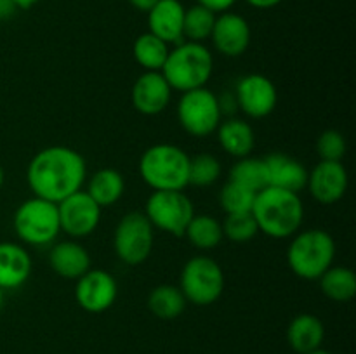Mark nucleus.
I'll return each instance as SVG.
<instances>
[{
    "label": "nucleus",
    "instance_id": "1",
    "mask_svg": "<svg viewBox=\"0 0 356 354\" xmlns=\"http://www.w3.org/2000/svg\"><path fill=\"white\" fill-rule=\"evenodd\" d=\"M87 177L83 156L68 146H49L30 160L26 180L33 196L59 203L82 189Z\"/></svg>",
    "mask_w": 356,
    "mask_h": 354
},
{
    "label": "nucleus",
    "instance_id": "2",
    "mask_svg": "<svg viewBox=\"0 0 356 354\" xmlns=\"http://www.w3.org/2000/svg\"><path fill=\"white\" fill-rule=\"evenodd\" d=\"M252 215L259 233L273 239L294 236L305 221V205L299 193L268 186L256 194Z\"/></svg>",
    "mask_w": 356,
    "mask_h": 354
},
{
    "label": "nucleus",
    "instance_id": "3",
    "mask_svg": "<svg viewBox=\"0 0 356 354\" xmlns=\"http://www.w3.org/2000/svg\"><path fill=\"white\" fill-rule=\"evenodd\" d=\"M139 176L153 191H183L190 184V156L167 142L149 146L139 160Z\"/></svg>",
    "mask_w": 356,
    "mask_h": 354
},
{
    "label": "nucleus",
    "instance_id": "4",
    "mask_svg": "<svg viewBox=\"0 0 356 354\" xmlns=\"http://www.w3.org/2000/svg\"><path fill=\"white\" fill-rule=\"evenodd\" d=\"M214 69L212 52L204 44L197 42H181L165 59L160 69L172 90L188 92L207 85Z\"/></svg>",
    "mask_w": 356,
    "mask_h": 354
},
{
    "label": "nucleus",
    "instance_id": "5",
    "mask_svg": "<svg viewBox=\"0 0 356 354\" xmlns=\"http://www.w3.org/2000/svg\"><path fill=\"white\" fill-rule=\"evenodd\" d=\"M336 257L334 238L323 229H306L296 233L287 250V262L292 273L301 280L315 281L332 267Z\"/></svg>",
    "mask_w": 356,
    "mask_h": 354
},
{
    "label": "nucleus",
    "instance_id": "6",
    "mask_svg": "<svg viewBox=\"0 0 356 354\" xmlns=\"http://www.w3.org/2000/svg\"><path fill=\"white\" fill-rule=\"evenodd\" d=\"M14 231L26 245H49L61 233L58 203L33 196L24 200L14 214Z\"/></svg>",
    "mask_w": 356,
    "mask_h": 354
},
{
    "label": "nucleus",
    "instance_id": "7",
    "mask_svg": "<svg viewBox=\"0 0 356 354\" xmlns=\"http://www.w3.org/2000/svg\"><path fill=\"white\" fill-rule=\"evenodd\" d=\"M179 288L186 302L195 305H211L225 292V273L214 259L197 255L184 264Z\"/></svg>",
    "mask_w": 356,
    "mask_h": 354
},
{
    "label": "nucleus",
    "instance_id": "8",
    "mask_svg": "<svg viewBox=\"0 0 356 354\" xmlns=\"http://www.w3.org/2000/svg\"><path fill=\"white\" fill-rule=\"evenodd\" d=\"M177 118L181 127L193 137L214 134L222 121L218 96L207 87L183 92L177 103Z\"/></svg>",
    "mask_w": 356,
    "mask_h": 354
},
{
    "label": "nucleus",
    "instance_id": "9",
    "mask_svg": "<svg viewBox=\"0 0 356 354\" xmlns=\"http://www.w3.org/2000/svg\"><path fill=\"white\" fill-rule=\"evenodd\" d=\"M153 226L145 212H129L115 228V253L127 266H139L148 260L153 250Z\"/></svg>",
    "mask_w": 356,
    "mask_h": 354
},
{
    "label": "nucleus",
    "instance_id": "10",
    "mask_svg": "<svg viewBox=\"0 0 356 354\" xmlns=\"http://www.w3.org/2000/svg\"><path fill=\"white\" fill-rule=\"evenodd\" d=\"M145 215L153 228L172 236H184L195 208L183 191H153L146 200Z\"/></svg>",
    "mask_w": 356,
    "mask_h": 354
},
{
    "label": "nucleus",
    "instance_id": "11",
    "mask_svg": "<svg viewBox=\"0 0 356 354\" xmlns=\"http://www.w3.org/2000/svg\"><path fill=\"white\" fill-rule=\"evenodd\" d=\"M103 208L87 194V191H76L58 203L59 226L70 238L80 239L92 235L101 221Z\"/></svg>",
    "mask_w": 356,
    "mask_h": 354
},
{
    "label": "nucleus",
    "instance_id": "12",
    "mask_svg": "<svg viewBox=\"0 0 356 354\" xmlns=\"http://www.w3.org/2000/svg\"><path fill=\"white\" fill-rule=\"evenodd\" d=\"M236 106L250 118H264L277 108V87L268 76L250 73L242 76L235 87Z\"/></svg>",
    "mask_w": 356,
    "mask_h": 354
},
{
    "label": "nucleus",
    "instance_id": "13",
    "mask_svg": "<svg viewBox=\"0 0 356 354\" xmlns=\"http://www.w3.org/2000/svg\"><path fill=\"white\" fill-rule=\"evenodd\" d=\"M117 295V280L108 271L89 269L76 280L75 301L87 312H104L115 304Z\"/></svg>",
    "mask_w": 356,
    "mask_h": 354
},
{
    "label": "nucleus",
    "instance_id": "14",
    "mask_svg": "<svg viewBox=\"0 0 356 354\" xmlns=\"http://www.w3.org/2000/svg\"><path fill=\"white\" fill-rule=\"evenodd\" d=\"M348 177L346 167L343 162H323L316 163L312 172H308V187L313 200L322 205H334L346 194Z\"/></svg>",
    "mask_w": 356,
    "mask_h": 354
},
{
    "label": "nucleus",
    "instance_id": "15",
    "mask_svg": "<svg viewBox=\"0 0 356 354\" xmlns=\"http://www.w3.org/2000/svg\"><path fill=\"white\" fill-rule=\"evenodd\" d=\"M209 40L221 56L238 58L250 45V26L240 14L221 12L216 17Z\"/></svg>",
    "mask_w": 356,
    "mask_h": 354
},
{
    "label": "nucleus",
    "instance_id": "16",
    "mask_svg": "<svg viewBox=\"0 0 356 354\" xmlns=\"http://www.w3.org/2000/svg\"><path fill=\"white\" fill-rule=\"evenodd\" d=\"M172 89L160 71H145L132 85L131 99L136 111L146 117H155L169 106Z\"/></svg>",
    "mask_w": 356,
    "mask_h": 354
},
{
    "label": "nucleus",
    "instance_id": "17",
    "mask_svg": "<svg viewBox=\"0 0 356 354\" xmlns=\"http://www.w3.org/2000/svg\"><path fill=\"white\" fill-rule=\"evenodd\" d=\"M184 10L179 0H159L148 10V31L165 44H181Z\"/></svg>",
    "mask_w": 356,
    "mask_h": 354
},
{
    "label": "nucleus",
    "instance_id": "18",
    "mask_svg": "<svg viewBox=\"0 0 356 354\" xmlns=\"http://www.w3.org/2000/svg\"><path fill=\"white\" fill-rule=\"evenodd\" d=\"M31 274V257L19 243H0V288L14 290L23 287Z\"/></svg>",
    "mask_w": 356,
    "mask_h": 354
},
{
    "label": "nucleus",
    "instance_id": "19",
    "mask_svg": "<svg viewBox=\"0 0 356 354\" xmlns=\"http://www.w3.org/2000/svg\"><path fill=\"white\" fill-rule=\"evenodd\" d=\"M268 169V183L273 187L299 193L308 183V170L299 160L284 153H273L264 158Z\"/></svg>",
    "mask_w": 356,
    "mask_h": 354
},
{
    "label": "nucleus",
    "instance_id": "20",
    "mask_svg": "<svg viewBox=\"0 0 356 354\" xmlns=\"http://www.w3.org/2000/svg\"><path fill=\"white\" fill-rule=\"evenodd\" d=\"M49 264L58 276L79 280L90 269V255L79 242H59L49 252Z\"/></svg>",
    "mask_w": 356,
    "mask_h": 354
},
{
    "label": "nucleus",
    "instance_id": "21",
    "mask_svg": "<svg viewBox=\"0 0 356 354\" xmlns=\"http://www.w3.org/2000/svg\"><path fill=\"white\" fill-rule=\"evenodd\" d=\"M323 337L325 328L315 314H298L287 326V342L298 354L320 349Z\"/></svg>",
    "mask_w": 356,
    "mask_h": 354
},
{
    "label": "nucleus",
    "instance_id": "22",
    "mask_svg": "<svg viewBox=\"0 0 356 354\" xmlns=\"http://www.w3.org/2000/svg\"><path fill=\"white\" fill-rule=\"evenodd\" d=\"M218 141L228 155L235 158L250 156L256 146V134L250 124L240 118H226L218 127Z\"/></svg>",
    "mask_w": 356,
    "mask_h": 354
},
{
    "label": "nucleus",
    "instance_id": "23",
    "mask_svg": "<svg viewBox=\"0 0 356 354\" xmlns=\"http://www.w3.org/2000/svg\"><path fill=\"white\" fill-rule=\"evenodd\" d=\"M125 191V180L118 170L101 169L90 177L87 184V194L99 205L101 208L111 207L117 203Z\"/></svg>",
    "mask_w": 356,
    "mask_h": 354
},
{
    "label": "nucleus",
    "instance_id": "24",
    "mask_svg": "<svg viewBox=\"0 0 356 354\" xmlns=\"http://www.w3.org/2000/svg\"><path fill=\"white\" fill-rule=\"evenodd\" d=\"M186 298L179 287L159 285L148 295V309L159 319H176L186 307Z\"/></svg>",
    "mask_w": 356,
    "mask_h": 354
},
{
    "label": "nucleus",
    "instance_id": "25",
    "mask_svg": "<svg viewBox=\"0 0 356 354\" xmlns=\"http://www.w3.org/2000/svg\"><path fill=\"white\" fill-rule=\"evenodd\" d=\"M318 281L323 295L334 302H348L356 295V276L350 267H329Z\"/></svg>",
    "mask_w": 356,
    "mask_h": 354
},
{
    "label": "nucleus",
    "instance_id": "26",
    "mask_svg": "<svg viewBox=\"0 0 356 354\" xmlns=\"http://www.w3.org/2000/svg\"><path fill=\"white\" fill-rule=\"evenodd\" d=\"M169 51V44L160 40L149 31L139 35L134 42V47H132L134 59L145 71H160L165 65Z\"/></svg>",
    "mask_w": 356,
    "mask_h": 354
},
{
    "label": "nucleus",
    "instance_id": "27",
    "mask_svg": "<svg viewBox=\"0 0 356 354\" xmlns=\"http://www.w3.org/2000/svg\"><path fill=\"white\" fill-rule=\"evenodd\" d=\"M184 236L198 250L216 248L222 242V238H225L222 236L221 222L207 214H195L190 224H188L186 231H184Z\"/></svg>",
    "mask_w": 356,
    "mask_h": 354
},
{
    "label": "nucleus",
    "instance_id": "28",
    "mask_svg": "<svg viewBox=\"0 0 356 354\" xmlns=\"http://www.w3.org/2000/svg\"><path fill=\"white\" fill-rule=\"evenodd\" d=\"M232 183L240 184L247 189L259 193L261 189L270 186L268 183V169L264 158H252V156H243L229 170V179Z\"/></svg>",
    "mask_w": 356,
    "mask_h": 354
},
{
    "label": "nucleus",
    "instance_id": "29",
    "mask_svg": "<svg viewBox=\"0 0 356 354\" xmlns=\"http://www.w3.org/2000/svg\"><path fill=\"white\" fill-rule=\"evenodd\" d=\"M216 17L218 14L209 10L204 6H193L184 10V23H183V38L188 42H197L204 44V40H209L214 28Z\"/></svg>",
    "mask_w": 356,
    "mask_h": 354
},
{
    "label": "nucleus",
    "instance_id": "30",
    "mask_svg": "<svg viewBox=\"0 0 356 354\" xmlns=\"http://www.w3.org/2000/svg\"><path fill=\"white\" fill-rule=\"evenodd\" d=\"M256 194L257 193H254V191L228 180V183L221 187V191H219V203H221L226 215L243 214V212L252 210Z\"/></svg>",
    "mask_w": 356,
    "mask_h": 354
},
{
    "label": "nucleus",
    "instance_id": "31",
    "mask_svg": "<svg viewBox=\"0 0 356 354\" xmlns=\"http://www.w3.org/2000/svg\"><path fill=\"white\" fill-rule=\"evenodd\" d=\"M222 236L229 242L247 243L259 233L257 222L254 219L252 212H243V214H228L221 224Z\"/></svg>",
    "mask_w": 356,
    "mask_h": 354
},
{
    "label": "nucleus",
    "instance_id": "32",
    "mask_svg": "<svg viewBox=\"0 0 356 354\" xmlns=\"http://www.w3.org/2000/svg\"><path fill=\"white\" fill-rule=\"evenodd\" d=\"M221 176V163L214 155L200 153V155L190 158V184L193 186H211Z\"/></svg>",
    "mask_w": 356,
    "mask_h": 354
},
{
    "label": "nucleus",
    "instance_id": "33",
    "mask_svg": "<svg viewBox=\"0 0 356 354\" xmlns=\"http://www.w3.org/2000/svg\"><path fill=\"white\" fill-rule=\"evenodd\" d=\"M316 153L323 162H343L346 155V139L339 130H323L316 141Z\"/></svg>",
    "mask_w": 356,
    "mask_h": 354
},
{
    "label": "nucleus",
    "instance_id": "34",
    "mask_svg": "<svg viewBox=\"0 0 356 354\" xmlns=\"http://www.w3.org/2000/svg\"><path fill=\"white\" fill-rule=\"evenodd\" d=\"M198 6H204L207 7L209 10L216 14H221V12H228L233 6L236 3V0H197Z\"/></svg>",
    "mask_w": 356,
    "mask_h": 354
},
{
    "label": "nucleus",
    "instance_id": "35",
    "mask_svg": "<svg viewBox=\"0 0 356 354\" xmlns=\"http://www.w3.org/2000/svg\"><path fill=\"white\" fill-rule=\"evenodd\" d=\"M16 10L17 9L13 0H0V19H9L10 16H14Z\"/></svg>",
    "mask_w": 356,
    "mask_h": 354
},
{
    "label": "nucleus",
    "instance_id": "36",
    "mask_svg": "<svg viewBox=\"0 0 356 354\" xmlns=\"http://www.w3.org/2000/svg\"><path fill=\"white\" fill-rule=\"evenodd\" d=\"M250 7H256V9H271V7L278 6L282 0H245Z\"/></svg>",
    "mask_w": 356,
    "mask_h": 354
},
{
    "label": "nucleus",
    "instance_id": "37",
    "mask_svg": "<svg viewBox=\"0 0 356 354\" xmlns=\"http://www.w3.org/2000/svg\"><path fill=\"white\" fill-rule=\"evenodd\" d=\"M156 2H159V0H129V3H131L134 9L141 10V12H148Z\"/></svg>",
    "mask_w": 356,
    "mask_h": 354
},
{
    "label": "nucleus",
    "instance_id": "38",
    "mask_svg": "<svg viewBox=\"0 0 356 354\" xmlns=\"http://www.w3.org/2000/svg\"><path fill=\"white\" fill-rule=\"evenodd\" d=\"M40 0H13V3L16 6V9H30L35 3H38Z\"/></svg>",
    "mask_w": 356,
    "mask_h": 354
},
{
    "label": "nucleus",
    "instance_id": "39",
    "mask_svg": "<svg viewBox=\"0 0 356 354\" xmlns=\"http://www.w3.org/2000/svg\"><path fill=\"white\" fill-rule=\"evenodd\" d=\"M3 302H6V290H2V288H0V311H2V307H3Z\"/></svg>",
    "mask_w": 356,
    "mask_h": 354
},
{
    "label": "nucleus",
    "instance_id": "40",
    "mask_svg": "<svg viewBox=\"0 0 356 354\" xmlns=\"http://www.w3.org/2000/svg\"><path fill=\"white\" fill-rule=\"evenodd\" d=\"M3 179H6V174H3V169H2V165H0V187H2V184H3Z\"/></svg>",
    "mask_w": 356,
    "mask_h": 354
},
{
    "label": "nucleus",
    "instance_id": "41",
    "mask_svg": "<svg viewBox=\"0 0 356 354\" xmlns=\"http://www.w3.org/2000/svg\"><path fill=\"white\" fill-rule=\"evenodd\" d=\"M308 354H330L329 351H323V349H316V351H312V353Z\"/></svg>",
    "mask_w": 356,
    "mask_h": 354
}]
</instances>
